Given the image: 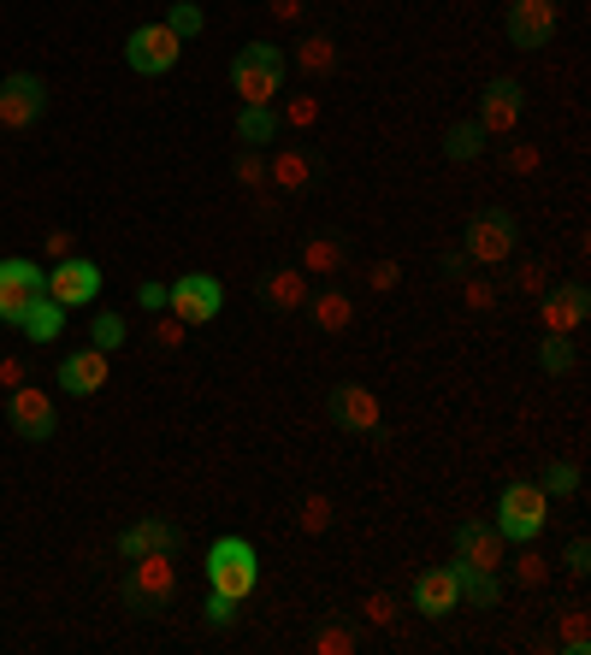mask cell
Returning a JSON list of instances; mask_svg holds the SVG:
<instances>
[{
	"instance_id": "cell-1",
	"label": "cell",
	"mask_w": 591,
	"mask_h": 655,
	"mask_svg": "<svg viewBox=\"0 0 591 655\" xmlns=\"http://www.w3.org/2000/svg\"><path fill=\"white\" fill-rule=\"evenodd\" d=\"M178 596V549H154V556H131V573H125V603L142 620H161Z\"/></svg>"
},
{
	"instance_id": "cell-2",
	"label": "cell",
	"mask_w": 591,
	"mask_h": 655,
	"mask_svg": "<svg viewBox=\"0 0 591 655\" xmlns=\"http://www.w3.org/2000/svg\"><path fill=\"white\" fill-rule=\"evenodd\" d=\"M284 71H291V53L272 48V41H249L231 60V90L243 107H272V95L284 90Z\"/></svg>"
},
{
	"instance_id": "cell-3",
	"label": "cell",
	"mask_w": 591,
	"mask_h": 655,
	"mask_svg": "<svg viewBox=\"0 0 591 655\" xmlns=\"http://www.w3.org/2000/svg\"><path fill=\"white\" fill-rule=\"evenodd\" d=\"M261 585V556H255L249 537H213L208 544V591H225V596H249Z\"/></svg>"
},
{
	"instance_id": "cell-4",
	"label": "cell",
	"mask_w": 591,
	"mask_h": 655,
	"mask_svg": "<svg viewBox=\"0 0 591 655\" xmlns=\"http://www.w3.org/2000/svg\"><path fill=\"white\" fill-rule=\"evenodd\" d=\"M515 249H521V218L509 207H485L473 213L468 237H461V254H468V266H503Z\"/></svg>"
},
{
	"instance_id": "cell-5",
	"label": "cell",
	"mask_w": 591,
	"mask_h": 655,
	"mask_svg": "<svg viewBox=\"0 0 591 655\" xmlns=\"http://www.w3.org/2000/svg\"><path fill=\"white\" fill-rule=\"evenodd\" d=\"M544 520H551V497H544L539 485H503L492 526L509 537V544H532V537L544 532Z\"/></svg>"
},
{
	"instance_id": "cell-6",
	"label": "cell",
	"mask_w": 591,
	"mask_h": 655,
	"mask_svg": "<svg viewBox=\"0 0 591 655\" xmlns=\"http://www.w3.org/2000/svg\"><path fill=\"white\" fill-rule=\"evenodd\" d=\"M166 313H178L184 325H213L225 313V284L213 272H190L166 289Z\"/></svg>"
},
{
	"instance_id": "cell-7",
	"label": "cell",
	"mask_w": 591,
	"mask_h": 655,
	"mask_svg": "<svg viewBox=\"0 0 591 655\" xmlns=\"http://www.w3.org/2000/svg\"><path fill=\"white\" fill-rule=\"evenodd\" d=\"M184 53V36L166 31V24H137L131 41H125V66L137 71V78H166L172 66H178Z\"/></svg>"
},
{
	"instance_id": "cell-8",
	"label": "cell",
	"mask_w": 591,
	"mask_h": 655,
	"mask_svg": "<svg viewBox=\"0 0 591 655\" xmlns=\"http://www.w3.org/2000/svg\"><path fill=\"white\" fill-rule=\"evenodd\" d=\"M48 112V83L36 71H12L0 78V130H31Z\"/></svg>"
},
{
	"instance_id": "cell-9",
	"label": "cell",
	"mask_w": 591,
	"mask_h": 655,
	"mask_svg": "<svg viewBox=\"0 0 591 655\" xmlns=\"http://www.w3.org/2000/svg\"><path fill=\"white\" fill-rule=\"evenodd\" d=\"M503 561H509V537H503L492 520H461V526H456V567L503 573Z\"/></svg>"
},
{
	"instance_id": "cell-10",
	"label": "cell",
	"mask_w": 591,
	"mask_h": 655,
	"mask_svg": "<svg viewBox=\"0 0 591 655\" xmlns=\"http://www.w3.org/2000/svg\"><path fill=\"white\" fill-rule=\"evenodd\" d=\"M7 419H12V431H19L24 443H48V437L60 431V414H54V396H48V390H36V384L7 390Z\"/></svg>"
},
{
	"instance_id": "cell-11",
	"label": "cell",
	"mask_w": 591,
	"mask_h": 655,
	"mask_svg": "<svg viewBox=\"0 0 591 655\" xmlns=\"http://www.w3.org/2000/svg\"><path fill=\"white\" fill-rule=\"evenodd\" d=\"M326 419L350 437H379V396L362 384H331L326 390Z\"/></svg>"
},
{
	"instance_id": "cell-12",
	"label": "cell",
	"mask_w": 591,
	"mask_h": 655,
	"mask_svg": "<svg viewBox=\"0 0 591 655\" xmlns=\"http://www.w3.org/2000/svg\"><path fill=\"white\" fill-rule=\"evenodd\" d=\"M48 296L60 301V308H90V301L101 296V266H95V260H83V254L54 260V272H48Z\"/></svg>"
},
{
	"instance_id": "cell-13",
	"label": "cell",
	"mask_w": 591,
	"mask_h": 655,
	"mask_svg": "<svg viewBox=\"0 0 591 655\" xmlns=\"http://www.w3.org/2000/svg\"><path fill=\"white\" fill-rule=\"evenodd\" d=\"M36 296H48V272H36V260H0V319L19 325Z\"/></svg>"
},
{
	"instance_id": "cell-14",
	"label": "cell",
	"mask_w": 591,
	"mask_h": 655,
	"mask_svg": "<svg viewBox=\"0 0 591 655\" xmlns=\"http://www.w3.org/2000/svg\"><path fill=\"white\" fill-rule=\"evenodd\" d=\"M320 154L308 148V142H284L279 154L267 159V189H291V195H302V189L320 183Z\"/></svg>"
},
{
	"instance_id": "cell-15",
	"label": "cell",
	"mask_w": 591,
	"mask_h": 655,
	"mask_svg": "<svg viewBox=\"0 0 591 655\" xmlns=\"http://www.w3.org/2000/svg\"><path fill=\"white\" fill-rule=\"evenodd\" d=\"M521 107H527V90H521L515 78L485 83V95H480V130H485V136H515Z\"/></svg>"
},
{
	"instance_id": "cell-16",
	"label": "cell",
	"mask_w": 591,
	"mask_h": 655,
	"mask_svg": "<svg viewBox=\"0 0 591 655\" xmlns=\"http://www.w3.org/2000/svg\"><path fill=\"white\" fill-rule=\"evenodd\" d=\"M509 41L515 48H544V41L556 36V0H509Z\"/></svg>"
},
{
	"instance_id": "cell-17",
	"label": "cell",
	"mask_w": 591,
	"mask_h": 655,
	"mask_svg": "<svg viewBox=\"0 0 591 655\" xmlns=\"http://www.w3.org/2000/svg\"><path fill=\"white\" fill-rule=\"evenodd\" d=\"M544 308H539V319H544V331H562V337H574V331L586 325V313H591V296H586V284H551L544 289Z\"/></svg>"
},
{
	"instance_id": "cell-18",
	"label": "cell",
	"mask_w": 591,
	"mask_h": 655,
	"mask_svg": "<svg viewBox=\"0 0 591 655\" xmlns=\"http://www.w3.org/2000/svg\"><path fill=\"white\" fill-rule=\"evenodd\" d=\"M414 608H421L426 620H450L461 608L456 567H426V573H414Z\"/></svg>"
},
{
	"instance_id": "cell-19",
	"label": "cell",
	"mask_w": 591,
	"mask_h": 655,
	"mask_svg": "<svg viewBox=\"0 0 591 655\" xmlns=\"http://www.w3.org/2000/svg\"><path fill=\"white\" fill-rule=\"evenodd\" d=\"M107 378H113V367H107V355L101 348H71V355L60 360V390H71V396H101L107 390Z\"/></svg>"
},
{
	"instance_id": "cell-20",
	"label": "cell",
	"mask_w": 591,
	"mask_h": 655,
	"mask_svg": "<svg viewBox=\"0 0 591 655\" xmlns=\"http://www.w3.org/2000/svg\"><path fill=\"white\" fill-rule=\"evenodd\" d=\"M184 544V532L172 526V520L161 514H149V520H137V526H125L119 532V556L131 561V556H154V549H178Z\"/></svg>"
},
{
	"instance_id": "cell-21",
	"label": "cell",
	"mask_w": 591,
	"mask_h": 655,
	"mask_svg": "<svg viewBox=\"0 0 591 655\" xmlns=\"http://www.w3.org/2000/svg\"><path fill=\"white\" fill-rule=\"evenodd\" d=\"M302 308H308L314 331H326V337H343V331L355 325V301L343 296V289H320V296L308 289V301H302Z\"/></svg>"
},
{
	"instance_id": "cell-22",
	"label": "cell",
	"mask_w": 591,
	"mask_h": 655,
	"mask_svg": "<svg viewBox=\"0 0 591 655\" xmlns=\"http://www.w3.org/2000/svg\"><path fill=\"white\" fill-rule=\"evenodd\" d=\"M343 266H350V249H343L338 230H320V237L302 242V272H308V278H338Z\"/></svg>"
},
{
	"instance_id": "cell-23",
	"label": "cell",
	"mask_w": 591,
	"mask_h": 655,
	"mask_svg": "<svg viewBox=\"0 0 591 655\" xmlns=\"http://www.w3.org/2000/svg\"><path fill=\"white\" fill-rule=\"evenodd\" d=\"M261 301H267V308H279V313H296L302 301H308V272H302V266H272L261 278Z\"/></svg>"
},
{
	"instance_id": "cell-24",
	"label": "cell",
	"mask_w": 591,
	"mask_h": 655,
	"mask_svg": "<svg viewBox=\"0 0 591 655\" xmlns=\"http://www.w3.org/2000/svg\"><path fill=\"white\" fill-rule=\"evenodd\" d=\"M19 331H24L31 343H60V331H66V308H60L54 296H36L31 308L19 313Z\"/></svg>"
},
{
	"instance_id": "cell-25",
	"label": "cell",
	"mask_w": 591,
	"mask_h": 655,
	"mask_svg": "<svg viewBox=\"0 0 591 655\" xmlns=\"http://www.w3.org/2000/svg\"><path fill=\"white\" fill-rule=\"evenodd\" d=\"M556 644L568 650V655H591V615H586L580 603L556 608Z\"/></svg>"
},
{
	"instance_id": "cell-26",
	"label": "cell",
	"mask_w": 591,
	"mask_h": 655,
	"mask_svg": "<svg viewBox=\"0 0 591 655\" xmlns=\"http://www.w3.org/2000/svg\"><path fill=\"white\" fill-rule=\"evenodd\" d=\"M331 66H338V41H331L326 31L296 41V71H302V78H326Z\"/></svg>"
},
{
	"instance_id": "cell-27",
	"label": "cell",
	"mask_w": 591,
	"mask_h": 655,
	"mask_svg": "<svg viewBox=\"0 0 591 655\" xmlns=\"http://www.w3.org/2000/svg\"><path fill=\"white\" fill-rule=\"evenodd\" d=\"M272 136H279V112L272 107H243L237 112V142L243 148H267Z\"/></svg>"
},
{
	"instance_id": "cell-28",
	"label": "cell",
	"mask_w": 591,
	"mask_h": 655,
	"mask_svg": "<svg viewBox=\"0 0 591 655\" xmlns=\"http://www.w3.org/2000/svg\"><path fill=\"white\" fill-rule=\"evenodd\" d=\"M450 567H456V561H450ZM456 585H461V603H473V608H497V603H503L497 573H473V567H456Z\"/></svg>"
},
{
	"instance_id": "cell-29",
	"label": "cell",
	"mask_w": 591,
	"mask_h": 655,
	"mask_svg": "<svg viewBox=\"0 0 591 655\" xmlns=\"http://www.w3.org/2000/svg\"><path fill=\"white\" fill-rule=\"evenodd\" d=\"M485 142H492V136L480 130V119H461V124L444 130V159H480Z\"/></svg>"
},
{
	"instance_id": "cell-30",
	"label": "cell",
	"mask_w": 591,
	"mask_h": 655,
	"mask_svg": "<svg viewBox=\"0 0 591 655\" xmlns=\"http://www.w3.org/2000/svg\"><path fill=\"white\" fill-rule=\"evenodd\" d=\"M539 367L551 378H568L574 367H580V355H574V337H562V331H551V337L539 343Z\"/></svg>"
},
{
	"instance_id": "cell-31",
	"label": "cell",
	"mask_w": 591,
	"mask_h": 655,
	"mask_svg": "<svg viewBox=\"0 0 591 655\" xmlns=\"http://www.w3.org/2000/svg\"><path fill=\"white\" fill-rule=\"evenodd\" d=\"M539 490L544 497H574V490H580V467H574V461H551L544 478H539Z\"/></svg>"
},
{
	"instance_id": "cell-32",
	"label": "cell",
	"mask_w": 591,
	"mask_h": 655,
	"mask_svg": "<svg viewBox=\"0 0 591 655\" xmlns=\"http://www.w3.org/2000/svg\"><path fill=\"white\" fill-rule=\"evenodd\" d=\"M119 343H125V319H119V313H95V319H90V348L113 355Z\"/></svg>"
},
{
	"instance_id": "cell-33",
	"label": "cell",
	"mask_w": 591,
	"mask_h": 655,
	"mask_svg": "<svg viewBox=\"0 0 591 655\" xmlns=\"http://www.w3.org/2000/svg\"><path fill=\"white\" fill-rule=\"evenodd\" d=\"M515 585H521V591H544V585H551V561H544L539 549H527V556L515 561Z\"/></svg>"
},
{
	"instance_id": "cell-34",
	"label": "cell",
	"mask_w": 591,
	"mask_h": 655,
	"mask_svg": "<svg viewBox=\"0 0 591 655\" xmlns=\"http://www.w3.org/2000/svg\"><path fill=\"white\" fill-rule=\"evenodd\" d=\"M166 31H178L184 41H190V36H201V24H208V19H201V7H196V0H172V12H166Z\"/></svg>"
},
{
	"instance_id": "cell-35",
	"label": "cell",
	"mask_w": 591,
	"mask_h": 655,
	"mask_svg": "<svg viewBox=\"0 0 591 655\" xmlns=\"http://www.w3.org/2000/svg\"><path fill=\"white\" fill-rule=\"evenodd\" d=\"M279 124H291V130H314V124H320V95H296L291 107L279 112Z\"/></svg>"
},
{
	"instance_id": "cell-36",
	"label": "cell",
	"mask_w": 591,
	"mask_h": 655,
	"mask_svg": "<svg viewBox=\"0 0 591 655\" xmlns=\"http://www.w3.org/2000/svg\"><path fill=\"white\" fill-rule=\"evenodd\" d=\"M515 289H521V296H544V289H551V266H544V260H521V266H515Z\"/></svg>"
},
{
	"instance_id": "cell-37",
	"label": "cell",
	"mask_w": 591,
	"mask_h": 655,
	"mask_svg": "<svg viewBox=\"0 0 591 655\" xmlns=\"http://www.w3.org/2000/svg\"><path fill=\"white\" fill-rule=\"evenodd\" d=\"M296 526L308 532V537H320V532L331 526V497H320V490H314V497L302 502V520H296Z\"/></svg>"
},
{
	"instance_id": "cell-38",
	"label": "cell",
	"mask_w": 591,
	"mask_h": 655,
	"mask_svg": "<svg viewBox=\"0 0 591 655\" xmlns=\"http://www.w3.org/2000/svg\"><path fill=\"white\" fill-rule=\"evenodd\" d=\"M314 650L320 655H355V632L350 626H320V632H314Z\"/></svg>"
},
{
	"instance_id": "cell-39",
	"label": "cell",
	"mask_w": 591,
	"mask_h": 655,
	"mask_svg": "<svg viewBox=\"0 0 591 655\" xmlns=\"http://www.w3.org/2000/svg\"><path fill=\"white\" fill-rule=\"evenodd\" d=\"M461 308H468V313H492L497 308V289L485 284V278H461Z\"/></svg>"
},
{
	"instance_id": "cell-40",
	"label": "cell",
	"mask_w": 591,
	"mask_h": 655,
	"mask_svg": "<svg viewBox=\"0 0 591 655\" xmlns=\"http://www.w3.org/2000/svg\"><path fill=\"white\" fill-rule=\"evenodd\" d=\"M201 620H208V626H237V596L208 591V603H201Z\"/></svg>"
},
{
	"instance_id": "cell-41",
	"label": "cell",
	"mask_w": 591,
	"mask_h": 655,
	"mask_svg": "<svg viewBox=\"0 0 591 655\" xmlns=\"http://www.w3.org/2000/svg\"><path fill=\"white\" fill-rule=\"evenodd\" d=\"M237 183L267 189V159H261V148H243V154H237Z\"/></svg>"
},
{
	"instance_id": "cell-42",
	"label": "cell",
	"mask_w": 591,
	"mask_h": 655,
	"mask_svg": "<svg viewBox=\"0 0 591 655\" xmlns=\"http://www.w3.org/2000/svg\"><path fill=\"white\" fill-rule=\"evenodd\" d=\"M397 284H402V266H397V260H373V266H367V289H379V296H391Z\"/></svg>"
},
{
	"instance_id": "cell-43",
	"label": "cell",
	"mask_w": 591,
	"mask_h": 655,
	"mask_svg": "<svg viewBox=\"0 0 591 655\" xmlns=\"http://www.w3.org/2000/svg\"><path fill=\"white\" fill-rule=\"evenodd\" d=\"M562 573H568V579H586L591 573V544H586V537H574V544L562 549Z\"/></svg>"
},
{
	"instance_id": "cell-44",
	"label": "cell",
	"mask_w": 591,
	"mask_h": 655,
	"mask_svg": "<svg viewBox=\"0 0 591 655\" xmlns=\"http://www.w3.org/2000/svg\"><path fill=\"white\" fill-rule=\"evenodd\" d=\"M539 166H544V154L532 148V142H509V171H515V178H532Z\"/></svg>"
},
{
	"instance_id": "cell-45",
	"label": "cell",
	"mask_w": 591,
	"mask_h": 655,
	"mask_svg": "<svg viewBox=\"0 0 591 655\" xmlns=\"http://www.w3.org/2000/svg\"><path fill=\"white\" fill-rule=\"evenodd\" d=\"M362 615H367V626H397V596L373 591L367 603H362Z\"/></svg>"
},
{
	"instance_id": "cell-46",
	"label": "cell",
	"mask_w": 591,
	"mask_h": 655,
	"mask_svg": "<svg viewBox=\"0 0 591 655\" xmlns=\"http://www.w3.org/2000/svg\"><path fill=\"white\" fill-rule=\"evenodd\" d=\"M154 343H161V348H184V319L178 313L154 319Z\"/></svg>"
},
{
	"instance_id": "cell-47",
	"label": "cell",
	"mask_w": 591,
	"mask_h": 655,
	"mask_svg": "<svg viewBox=\"0 0 591 655\" xmlns=\"http://www.w3.org/2000/svg\"><path fill=\"white\" fill-rule=\"evenodd\" d=\"M19 384H24V360L7 355V360H0V390H19Z\"/></svg>"
},
{
	"instance_id": "cell-48",
	"label": "cell",
	"mask_w": 591,
	"mask_h": 655,
	"mask_svg": "<svg viewBox=\"0 0 591 655\" xmlns=\"http://www.w3.org/2000/svg\"><path fill=\"white\" fill-rule=\"evenodd\" d=\"M42 249H48L54 260H66V254H71V230H48V237H42Z\"/></svg>"
},
{
	"instance_id": "cell-49",
	"label": "cell",
	"mask_w": 591,
	"mask_h": 655,
	"mask_svg": "<svg viewBox=\"0 0 591 655\" xmlns=\"http://www.w3.org/2000/svg\"><path fill=\"white\" fill-rule=\"evenodd\" d=\"M137 301H142V308H154V313H161V308H166V284H142V289H137Z\"/></svg>"
},
{
	"instance_id": "cell-50",
	"label": "cell",
	"mask_w": 591,
	"mask_h": 655,
	"mask_svg": "<svg viewBox=\"0 0 591 655\" xmlns=\"http://www.w3.org/2000/svg\"><path fill=\"white\" fill-rule=\"evenodd\" d=\"M267 7H272V19H284V24L302 19V0H267Z\"/></svg>"
},
{
	"instance_id": "cell-51",
	"label": "cell",
	"mask_w": 591,
	"mask_h": 655,
	"mask_svg": "<svg viewBox=\"0 0 591 655\" xmlns=\"http://www.w3.org/2000/svg\"><path fill=\"white\" fill-rule=\"evenodd\" d=\"M0 260H7V237H0Z\"/></svg>"
}]
</instances>
